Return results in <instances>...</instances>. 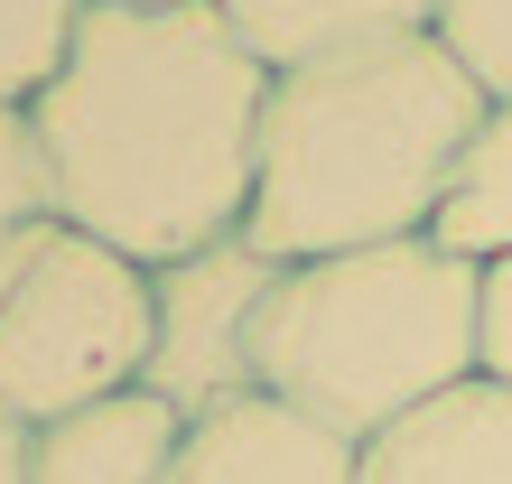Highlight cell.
Masks as SVG:
<instances>
[{
	"mask_svg": "<svg viewBox=\"0 0 512 484\" xmlns=\"http://www.w3.org/2000/svg\"><path fill=\"white\" fill-rule=\"evenodd\" d=\"M270 66L215 0H94L75 56L28 103L47 205L140 270L252 224Z\"/></svg>",
	"mask_w": 512,
	"mask_h": 484,
	"instance_id": "obj_1",
	"label": "cell"
},
{
	"mask_svg": "<svg viewBox=\"0 0 512 484\" xmlns=\"http://www.w3.org/2000/svg\"><path fill=\"white\" fill-rule=\"evenodd\" d=\"M485 94L429 28L270 75L252 242L270 261H326L373 242L438 233L466 140L485 131Z\"/></svg>",
	"mask_w": 512,
	"mask_h": 484,
	"instance_id": "obj_2",
	"label": "cell"
},
{
	"mask_svg": "<svg viewBox=\"0 0 512 484\" xmlns=\"http://www.w3.org/2000/svg\"><path fill=\"white\" fill-rule=\"evenodd\" d=\"M475 373H485V261L447 252L438 233L280 261L252 326V382L345 447H373Z\"/></svg>",
	"mask_w": 512,
	"mask_h": 484,
	"instance_id": "obj_3",
	"label": "cell"
},
{
	"mask_svg": "<svg viewBox=\"0 0 512 484\" xmlns=\"http://www.w3.org/2000/svg\"><path fill=\"white\" fill-rule=\"evenodd\" d=\"M149 270L94 233L47 224V242L0 289V419L56 429V419L122 401L149 382Z\"/></svg>",
	"mask_w": 512,
	"mask_h": 484,
	"instance_id": "obj_4",
	"label": "cell"
},
{
	"mask_svg": "<svg viewBox=\"0 0 512 484\" xmlns=\"http://www.w3.org/2000/svg\"><path fill=\"white\" fill-rule=\"evenodd\" d=\"M270 280H280V261L252 233L149 270V308H159V326H149V391L177 419H205V410L261 391L252 382V326H261Z\"/></svg>",
	"mask_w": 512,
	"mask_h": 484,
	"instance_id": "obj_5",
	"label": "cell"
},
{
	"mask_svg": "<svg viewBox=\"0 0 512 484\" xmlns=\"http://www.w3.org/2000/svg\"><path fill=\"white\" fill-rule=\"evenodd\" d=\"M354 484H512V382L475 373L354 447Z\"/></svg>",
	"mask_w": 512,
	"mask_h": 484,
	"instance_id": "obj_6",
	"label": "cell"
},
{
	"mask_svg": "<svg viewBox=\"0 0 512 484\" xmlns=\"http://www.w3.org/2000/svg\"><path fill=\"white\" fill-rule=\"evenodd\" d=\"M168 484H354V447L326 438L317 419L280 410L270 391H252V401L187 419Z\"/></svg>",
	"mask_w": 512,
	"mask_h": 484,
	"instance_id": "obj_7",
	"label": "cell"
},
{
	"mask_svg": "<svg viewBox=\"0 0 512 484\" xmlns=\"http://www.w3.org/2000/svg\"><path fill=\"white\" fill-rule=\"evenodd\" d=\"M177 447H187V419L140 382L122 401H94V410L56 419V429H28L19 484H168Z\"/></svg>",
	"mask_w": 512,
	"mask_h": 484,
	"instance_id": "obj_8",
	"label": "cell"
},
{
	"mask_svg": "<svg viewBox=\"0 0 512 484\" xmlns=\"http://www.w3.org/2000/svg\"><path fill=\"white\" fill-rule=\"evenodd\" d=\"M270 75L308 66V56H345V47H382V38H419L438 19V0H215Z\"/></svg>",
	"mask_w": 512,
	"mask_h": 484,
	"instance_id": "obj_9",
	"label": "cell"
},
{
	"mask_svg": "<svg viewBox=\"0 0 512 484\" xmlns=\"http://www.w3.org/2000/svg\"><path fill=\"white\" fill-rule=\"evenodd\" d=\"M438 242L466 261H512V103H494L485 131L466 140L457 187L438 205Z\"/></svg>",
	"mask_w": 512,
	"mask_h": 484,
	"instance_id": "obj_10",
	"label": "cell"
},
{
	"mask_svg": "<svg viewBox=\"0 0 512 484\" xmlns=\"http://www.w3.org/2000/svg\"><path fill=\"white\" fill-rule=\"evenodd\" d=\"M84 19H94V0H0V103L10 112H28L56 84Z\"/></svg>",
	"mask_w": 512,
	"mask_h": 484,
	"instance_id": "obj_11",
	"label": "cell"
},
{
	"mask_svg": "<svg viewBox=\"0 0 512 484\" xmlns=\"http://www.w3.org/2000/svg\"><path fill=\"white\" fill-rule=\"evenodd\" d=\"M47 224H56V205H47V168H38V140H28V112L0 103V289L47 242Z\"/></svg>",
	"mask_w": 512,
	"mask_h": 484,
	"instance_id": "obj_12",
	"label": "cell"
},
{
	"mask_svg": "<svg viewBox=\"0 0 512 484\" xmlns=\"http://www.w3.org/2000/svg\"><path fill=\"white\" fill-rule=\"evenodd\" d=\"M429 38L475 75L485 103H512V0H438Z\"/></svg>",
	"mask_w": 512,
	"mask_h": 484,
	"instance_id": "obj_13",
	"label": "cell"
},
{
	"mask_svg": "<svg viewBox=\"0 0 512 484\" xmlns=\"http://www.w3.org/2000/svg\"><path fill=\"white\" fill-rule=\"evenodd\" d=\"M485 373L512 382V261H485Z\"/></svg>",
	"mask_w": 512,
	"mask_h": 484,
	"instance_id": "obj_14",
	"label": "cell"
},
{
	"mask_svg": "<svg viewBox=\"0 0 512 484\" xmlns=\"http://www.w3.org/2000/svg\"><path fill=\"white\" fill-rule=\"evenodd\" d=\"M19 466H28V429L0 419V484H19Z\"/></svg>",
	"mask_w": 512,
	"mask_h": 484,
	"instance_id": "obj_15",
	"label": "cell"
}]
</instances>
